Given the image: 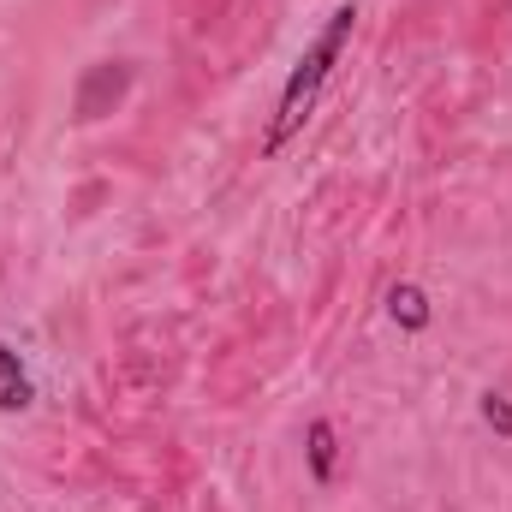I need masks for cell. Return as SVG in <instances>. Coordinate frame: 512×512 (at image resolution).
Instances as JSON below:
<instances>
[{
	"mask_svg": "<svg viewBox=\"0 0 512 512\" xmlns=\"http://www.w3.org/2000/svg\"><path fill=\"white\" fill-rule=\"evenodd\" d=\"M352 24H358V6L346 0V6L328 12V24L316 30V42L298 54L292 78H286V90H280V108H274V120H268V149H280L292 131L310 120V102H316V90L328 84V72L340 66V54H346V42H352Z\"/></svg>",
	"mask_w": 512,
	"mask_h": 512,
	"instance_id": "6da1fadb",
	"label": "cell"
},
{
	"mask_svg": "<svg viewBox=\"0 0 512 512\" xmlns=\"http://www.w3.org/2000/svg\"><path fill=\"white\" fill-rule=\"evenodd\" d=\"M387 310H393V322H405V328H429V298H423V286H411V280H399V286L387 292Z\"/></svg>",
	"mask_w": 512,
	"mask_h": 512,
	"instance_id": "5b68a950",
	"label": "cell"
},
{
	"mask_svg": "<svg viewBox=\"0 0 512 512\" xmlns=\"http://www.w3.org/2000/svg\"><path fill=\"white\" fill-rule=\"evenodd\" d=\"M30 405V376L18 364V352L0 340V411H24Z\"/></svg>",
	"mask_w": 512,
	"mask_h": 512,
	"instance_id": "3957f363",
	"label": "cell"
},
{
	"mask_svg": "<svg viewBox=\"0 0 512 512\" xmlns=\"http://www.w3.org/2000/svg\"><path fill=\"white\" fill-rule=\"evenodd\" d=\"M304 441H310V477H316V483H334V459H340V441H334V423H328V417H316Z\"/></svg>",
	"mask_w": 512,
	"mask_h": 512,
	"instance_id": "277c9868",
	"label": "cell"
},
{
	"mask_svg": "<svg viewBox=\"0 0 512 512\" xmlns=\"http://www.w3.org/2000/svg\"><path fill=\"white\" fill-rule=\"evenodd\" d=\"M126 84H131L126 66H90L84 84H78V120H102V114L126 96Z\"/></svg>",
	"mask_w": 512,
	"mask_h": 512,
	"instance_id": "7a4b0ae2",
	"label": "cell"
},
{
	"mask_svg": "<svg viewBox=\"0 0 512 512\" xmlns=\"http://www.w3.org/2000/svg\"><path fill=\"white\" fill-rule=\"evenodd\" d=\"M483 417H489V429L512 435V405L501 399V393H483Z\"/></svg>",
	"mask_w": 512,
	"mask_h": 512,
	"instance_id": "8992f818",
	"label": "cell"
}]
</instances>
